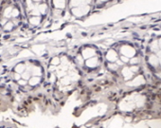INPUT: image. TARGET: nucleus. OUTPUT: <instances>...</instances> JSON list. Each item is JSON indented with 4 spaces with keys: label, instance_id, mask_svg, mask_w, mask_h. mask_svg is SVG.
Returning <instances> with one entry per match:
<instances>
[{
    "label": "nucleus",
    "instance_id": "1",
    "mask_svg": "<svg viewBox=\"0 0 161 128\" xmlns=\"http://www.w3.org/2000/svg\"><path fill=\"white\" fill-rule=\"evenodd\" d=\"M24 21L19 0H0V31L12 32L22 26Z\"/></svg>",
    "mask_w": 161,
    "mask_h": 128
},
{
    "label": "nucleus",
    "instance_id": "2",
    "mask_svg": "<svg viewBox=\"0 0 161 128\" xmlns=\"http://www.w3.org/2000/svg\"><path fill=\"white\" fill-rule=\"evenodd\" d=\"M25 20L32 26L44 24L50 15V0H19Z\"/></svg>",
    "mask_w": 161,
    "mask_h": 128
},
{
    "label": "nucleus",
    "instance_id": "3",
    "mask_svg": "<svg viewBox=\"0 0 161 128\" xmlns=\"http://www.w3.org/2000/svg\"><path fill=\"white\" fill-rule=\"evenodd\" d=\"M67 12L76 17L86 16L91 7H93V0H65Z\"/></svg>",
    "mask_w": 161,
    "mask_h": 128
}]
</instances>
